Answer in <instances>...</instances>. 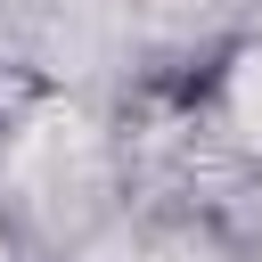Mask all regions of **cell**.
Masks as SVG:
<instances>
[{
	"label": "cell",
	"mask_w": 262,
	"mask_h": 262,
	"mask_svg": "<svg viewBox=\"0 0 262 262\" xmlns=\"http://www.w3.org/2000/svg\"><path fill=\"white\" fill-rule=\"evenodd\" d=\"M237 106H246V123H262V66H254V74L237 82Z\"/></svg>",
	"instance_id": "6da1fadb"
}]
</instances>
